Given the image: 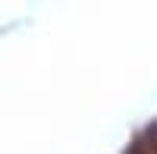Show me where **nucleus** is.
<instances>
[{
	"mask_svg": "<svg viewBox=\"0 0 157 154\" xmlns=\"http://www.w3.org/2000/svg\"><path fill=\"white\" fill-rule=\"evenodd\" d=\"M126 154H157V120H151L132 142H129Z\"/></svg>",
	"mask_w": 157,
	"mask_h": 154,
	"instance_id": "1",
	"label": "nucleus"
}]
</instances>
